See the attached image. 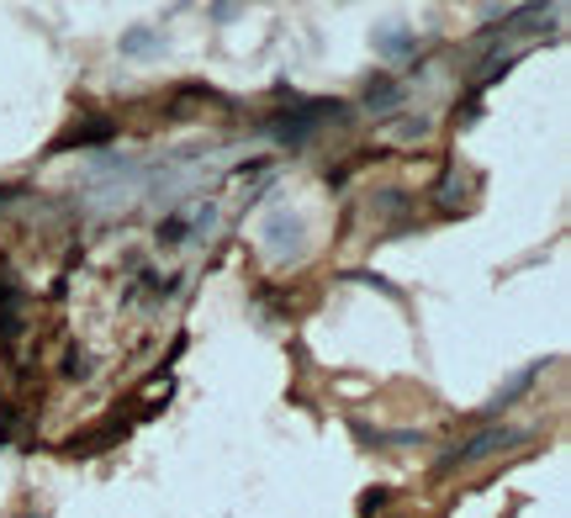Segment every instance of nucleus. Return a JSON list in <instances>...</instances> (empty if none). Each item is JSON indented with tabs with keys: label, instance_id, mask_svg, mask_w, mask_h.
Listing matches in <instances>:
<instances>
[{
	"label": "nucleus",
	"instance_id": "1",
	"mask_svg": "<svg viewBox=\"0 0 571 518\" xmlns=\"http://www.w3.org/2000/svg\"><path fill=\"white\" fill-rule=\"evenodd\" d=\"M513 445H524V428L487 424V428H477L460 450H445V456H439V471H455V465H481V460L503 456V450H513Z\"/></svg>",
	"mask_w": 571,
	"mask_h": 518
},
{
	"label": "nucleus",
	"instance_id": "5",
	"mask_svg": "<svg viewBox=\"0 0 571 518\" xmlns=\"http://www.w3.org/2000/svg\"><path fill=\"white\" fill-rule=\"evenodd\" d=\"M122 48H127V54H149V48H159V32H127Z\"/></svg>",
	"mask_w": 571,
	"mask_h": 518
},
{
	"label": "nucleus",
	"instance_id": "6",
	"mask_svg": "<svg viewBox=\"0 0 571 518\" xmlns=\"http://www.w3.org/2000/svg\"><path fill=\"white\" fill-rule=\"evenodd\" d=\"M455 202H460V175H445V181H439V207H445V212H455Z\"/></svg>",
	"mask_w": 571,
	"mask_h": 518
},
{
	"label": "nucleus",
	"instance_id": "3",
	"mask_svg": "<svg viewBox=\"0 0 571 518\" xmlns=\"http://www.w3.org/2000/svg\"><path fill=\"white\" fill-rule=\"evenodd\" d=\"M370 207H376L381 217H402L408 207H413V196H408L402 185H387V191H376V196H370Z\"/></svg>",
	"mask_w": 571,
	"mask_h": 518
},
{
	"label": "nucleus",
	"instance_id": "4",
	"mask_svg": "<svg viewBox=\"0 0 571 518\" xmlns=\"http://www.w3.org/2000/svg\"><path fill=\"white\" fill-rule=\"evenodd\" d=\"M365 101H370V106H381V112H391V101H397V85H391V80H370Z\"/></svg>",
	"mask_w": 571,
	"mask_h": 518
},
{
	"label": "nucleus",
	"instance_id": "2",
	"mask_svg": "<svg viewBox=\"0 0 571 518\" xmlns=\"http://www.w3.org/2000/svg\"><path fill=\"white\" fill-rule=\"evenodd\" d=\"M545 366H550V360H535V366L513 370L509 381H503V387L492 392V402H487V407H492V413H503V407H513L518 396H524V392H529V387H535V381H540V370H545Z\"/></svg>",
	"mask_w": 571,
	"mask_h": 518
}]
</instances>
